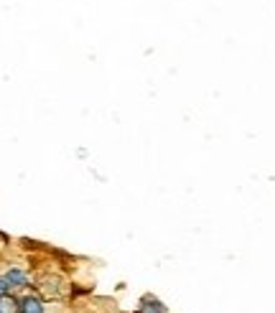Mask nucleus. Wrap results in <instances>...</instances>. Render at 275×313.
<instances>
[{
  "label": "nucleus",
  "instance_id": "f257e3e1",
  "mask_svg": "<svg viewBox=\"0 0 275 313\" xmlns=\"http://www.w3.org/2000/svg\"><path fill=\"white\" fill-rule=\"evenodd\" d=\"M18 313H46L44 301L36 298V296H26L18 301Z\"/></svg>",
  "mask_w": 275,
  "mask_h": 313
},
{
  "label": "nucleus",
  "instance_id": "f03ea898",
  "mask_svg": "<svg viewBox=\"0 0 275 313\" xmlns=\"http://www.w3.org/2000/svg\"><path fill=\"white\" fill-rule=\"evenodd\" d=\"M5 278H8V283H10L13 288H26V285H28V275L20 270V267H10V270L5 273Z\"/></svg>",
  "mask_w": 275,
  "mask_h": 313
},
{
  "label": "nucleus",
  "instance_id": "7ed1b4c3",
  "mask_svg": "<svg viewBox=\"0 0 275 313\" xmlns=\"http://www.w3.org/2000/svg\"><path fill=\"white\" fill-rule=\"evenodd\" d=\"M140 311H143V313H166V306H163L158 298L145 296V298L140 301Z\"/></svg>",
  "mask_w": 275,
  "mask_h": 313
},
{
  "label": "nucleus",
  "instance_id": "20e7f679",
  "mask_svg": "<svg viewBox=\"0 0 275 313\" xmlns=\"http://www.w3.org/2000/svg\"><path fill=\"white\" fill-rule=\"evenodd\" d=\"M0 313H18V301L13 296H0Z\"/></svg>",
  "mask_w": 275,
  "mask_h": 313
},
{
  "label": "nucleus",
  "instance_id": "39448f33",
  "mask_svg": "<svg viewBox=\"0 0 275 313\" xmlns=\"http://www.w3.org/2000/svg\"><path fill=\"white\" fill-rule=\"evenodd\" d=\"M10 290H13V285H10L8 278L3 275V278H0V296H10Z\"/></svg>",
  "mask_w": 275,
  "mask_h": 313
}]
</instances>
